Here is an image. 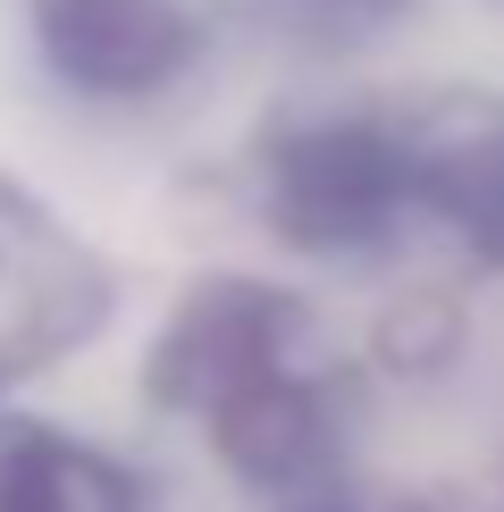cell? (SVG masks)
I'll return each mask as SVG.
<instances>
[{
  "label": "cell",
  "instance_id": "1",
  "mask_svg": "<svg viewBox=\"0 0 504 512\" xmlns=\"http://www.w3.org/2000/svg\"><path fill=\"white\" fill-rule=\"evenodd\" d=\"M160 403L202 420V437L227 454V471L252 479L261 496H311L328 487L336 462V378L328 353L311 345V319L269 286L219 277L194 286L185 311L168 319L152 361Z\"/></svg>",
  "mask_w": 504,
  "mask_h": 512
},
{
  "label": "cell",
  "instance_id": "2",
  "mask_svg": "<svg viewBox=\"0 0 504 512\" xmlns=\"http://www.w3.org/2000/svg\"><path fill=\"white\" fill-rule=\"evenodd\" d=\"M261 210L294 252H378L412 227L404 143L378 118H311L286 126L261 160Z\"/></svg>",
  "mask_w": 504,
  "mask_h": 512
},
{
  "label": "cell",
  "instance_id": "3",
  "mask_svg": "<svg viewBox=\"0 0 504 512\" xmlns=\"http://www.w3.org/2000/svg\"><path fill=\"white\" fill-rule=\"evenodd\" d=\"M34 42L84 101H152L202 59L185 0H34Z\"/></svg>",
  "mask_w": 504,
  "mask_h": 512
},
{
  "label": "cell",
  "instance_id": "4",
  "mask_svg": "<svg viewBox=\"0 0 504 512\" xmlns=\"http://www.w3.org/2000/svg\"><path fill=\"white\" fill-rule=\"evenodd\" d=\"M412 177V219H437L479 261H504V101L437 93L395 126Z\"/></svg>",
  "mask_w": 504,
  "mask_h": 512
},
{
  "label": "cell",
  "instance_id": "5",
  "mask_svg": "<svg viewBox=\"0 0 504 512\" xmlns=\"http://www.w3.org/2000/svg\"><path fill=\"white\" fill-rule=\"evenodd\" d=\"M0 512H135V487L93 445L42 420H0Z\"/></svg>",
  "mask_w": 504,
  "mask_h": 512
},
{
  "label": "cell",
  "instance_id": "6",
  "mask_svg": "<svg viewBox=\"0 0 504 512\" xmlns=\"http://www.w3.org/2000/svg\"><path fill=\"white\" fill-rule=\"evenodd\" d=\"M269 9H286L294 26H311V34H378L404 0H269Z\"/></svg>",
  "mask_w": 504,
  "mask_h": 512
},
{
  "label": "cell",
  "instance_id": "7",
  "mask_svg": "<svg viewBox=\"0 0 504 512\" xmlns=\"http://www.w3.org/2000/svg\"><path fill=\"white\" fill-rule=\"evenodd\" d=\"M278 512H345V504H336L328 487H311V496H278Z\"/></svg>",
  "mask_w": 504,
  "mask_h": 512
}]
</instances>
